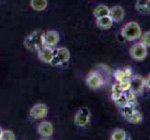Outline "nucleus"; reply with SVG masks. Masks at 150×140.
<instances>
[{
  "instance_id": "obj_1",
  "label": "nucleus",
  "mask_w": 150,
  "mask_h": 140,
  "mask_svg": "<svg viewBox=\"0 0 150 140\" xmlns=\"http://www.w3.org/2000/svg\"><path fill=\"white\" fill-rule=\"evenodd\" d=\"M142 30L140 25L135 22H130L125 24L121 29V36L128 41H132L140 38Z\"/></svg>"
},
{
  "instance_id": "obj_2",
  "label": "nucleus",
  "mask_w": 150,
  "mask_h": 140,
  "mask_svg": "<svg viewBox=\"0 0 150 140\" xmlns=\"http://www.w3.org/2000/svg\"><path fill=\"white\" fill-rule=\"evenodd\" d=\"M70 59V51L66 48L60 47V48L54 49V56L50 64L53 65H59L67 63Z\"/></svg>"
},
{
  "instance_id": "obj_3",
  "label": "nucleus",
  "mask_w": 150,
  "mask_h": 140,
  "mask_svg": "<svg viewBox=\"0 0 150 140\" xmlns=\"http://www.w3.org/2000/svg\"><path fill=\"white\" fill-rule=\"evenodd\" d=\"M91 111L88 107H84L76 112L75 116V124L79 127H85L90 123Z\"/></svg>"
},
{
  "instance_id": "obj_4",
  "label": "nucleus",
  "mask_w": 150,
  "mask_h": 140,
  "mask_svg": "<svg viewBox=\"0 0 150 140\" xmlns=\"http://www.w3.org/2000/svg\"><path fill=\"white\" fill-rule=\"evenodd\" d=\"M130 54L132 59L136 61H142L147 55V47L142 42L134 44L130 50Z\"/></svg>"
},
{
  "instance_id": "obj_5",
  "label": "nucleus",
  "mask_w": 150,
  "mask_h": 140,
  "mask_svg": "<svg viewBox=\"0 0 150 140\" xmlns=\"http://www.w3.org/2000/svg\"><path fill=\"white\" fill-rule=\"evenodd\" d=\"M60 40V36L55 30H49L42 36V43L44 46L53 48L58 44Z\"/></svg>"
},
{
  "instance_id": "obj_6",
  "label": "nucleus",
  "mask_w": 150,
  "mask_h": 140,
  "mask_svg": "<svg viewBox=\"0 0 150 140\" xmlns=\"http://www.w3.org/2000/svg\"><path fill=\"white\" fill-rule=\"evenodd\" d=\"M49 108L48 107L44 105V104H37L32 107V108L30 109V117L35 120H40L43 119L48 115Z\"/></svg>"
},
{
  "instance_id": "obj_7",
  "label": "nucleus",
  "mask_w": 150,
  "mask_h": 140,
  "mask_svg": "<svg viewBox=\"0 0 150 140\" xmlns=\"http://www.w3.org/2000/svg\"><path fill=\"white\" fill-rule=\"evenodd\" d=\"M38 59L45 64H50L54 56V49L48 46H42L38 50Z\"/></svg>"
},
{
  "instance_id": "obj_8",
  "label": "nucleus",
  "mask_w": 150,
  "mask_h": 140,
  "mask_svg": "<svg viewBox=\"0 0 150 140\" xmlns=\"http://www.w3.org/2000/svg\"><path fill=\"white\" fill-rule=\"evenodd\" d=\"M86 84L88 87L91 88L92 90L99 89V88L103 84V77L98 73H96V72H91V73H90L87 77Z\"/></svg>"
},
{
  "instance_id": "obj_9",
  "label": "nucleus",
  "mask_w": 150,
  "mask_h": 140,
  "mask_svg": "<svg viewBox=\"0 0 150 140\" xmlns=\"http://www.w3.org/2000/svg\"><path fill=\"white\" fill-rule=\"evenodd\" d=\"M144 86H146V80H144V79L142 76L135 75V76L132 77V79H131V90L135 93V95L141 93Z\"/></svg>"
},
{
  "instance_id": "obj_10",
  "label": "nucleus",
  "mask_w": 150,
  "mask_h": 140,
  "mask_svg": "<svg viewBox=\"0 0 150 140\" xmlns=\"http://www.w3.org/2000/svg\"><path fill=\"white\" fill-rule=\"evenodd\" d=\"M38 132L41 136L50 137L53 134V125L50 122H42L38 124Z\"/></svg>"
},
{
  "instance_id": "obj_11",
  "label": "nucleus",
  "mask_w": 150,
  "mask_h": 140,
  "mask_svg": "<svg viewBox=\"0 0 150 140\" xmlns=\"http://www.w3.org/2000/svg\"><path fill=\"white\" fill-rule=\"evenodd\" d=\"M109 16L112 18L113 22L120 23L125 16V11L121 6H114L109 9Z\"/></svg>"
},
{
  "instance_id": "obj_12",
  "label": "nucleus",
  "mask_w": 150,
  "mask_h": 140,
  "mask_svg": "<svg viewBox=\"0 0 150 140\" xmlns=\"http://www.w3.org/2000/svg\"><path fill=\"white\" fill-rule=\"evenodd\" d=\"M114 22L112 18L109 16V15H106V16H103L101 18H98L96 19V24L97 26L99 27L100 29L103 30H108L112 27Z\"/></svg>"
},
{
  "instance_id": "obj_13",
  "label": "nucleus",
  "mask_w": 150,
  "mask_h": 140,
  "mask_svg": "<svg viewBox=\"0 0 150 140\" xmlns=\"http://www.w3.org/2000/svg\"><path fill=\"white\" fill-rule=\"evenodd\" d=\"M135 8L138 12L141 14L150 13V0H137Z\"/></svg>"
},
{
  "instance_id": "obj_14",
  "label": "nucleus",
  "mask_w": 150,
  "mask_h": 140,
  "mask_svg": "<svg viewBox=\"0 0 150 140\" xmlns=\"http://www.w3.org/2000/svg\"><path fill=\"white\" fill-rule=\"evenodd\" d=\"M109 9H110L106 6H105V5H99V6H97L94 9L93 15L96 19L106 16V15H109Z\"/></svg>"
},
{
  "instance_id": "obj_15",
  "label": "nucleus",
  "mask_w": 150,
  "mask_h": 140,
  "mask_svg": "<svg viewBox=\"0 0 150 140\" xmlns=\"http://www.w3.org/2000/svg\"><path fill=\"white\" fill-rule=\"evenodd\" d=\"M30 5L34 10L37 11H42L48 6L47 0H31Z\"/></svg>"
},
{
  "instance_id": "obj_16",
  "label": "nucleus",
  "mask_w": 150,
  "mask_h": 140,
  "mask_svg": "<svg viewBox=\"0 0 150 140\" xmlns=\"http://www.w3.org/2000/svg\"><path fill=\"white\" fill-rule=\"evenodd\" d=\"M126 137H127V134L122 129H116L111 136V139L113 140H125Z\"/></svg>"
},
{
  "instance_id": "obj_17",
  "label": "nucleus",
  "mask_w": 150,
  "mask_h": 140,
  "mask_svg": "<svg viewBox=\"0 0 150 140\" xmlns=\"http://www.w3.org/2000/svg\"><path fill=\"white\" fill-rule=\"evenodd\" d=\"M142 120H143L142 114L137 110H133L131 117L129 118V121L132 123H139L140 122H142Z\"/></svg>"
},
{
  "instance_id": "obj_18",
  "label": "nucleus",
  "mask_w": 150,
  "mask_h": 140,
  "mask_svg": "<svg viewBox=\"0 0 150 140\" xmlns=\"http://www.w3.org/2000/svg\"><path fill=\"white\" fill-rule=\"evenodd\" d=\"M15 134L10 131V130H6L2 132L1 139L0 140H15Z\"/></svg>"
},
{
  "instance_id": "obj_19",
  "label": "nucleus",
  "mask_w": 150,
  "mask_h": 140,
  "mask_svg": "<svg viewBox=\"0 0 150 140\" xmlns=\"http://www.w3.org/2000/svg\"><path fill=\"white\" fill-rule=\"evenodd\" d=\"M140 38H141V42L144 45H146V47H150V31H147V32L141 35Z\"/></svg>"
},
{
  "instance_id": "obj_20",
  "label": "nucleus",
  "mask_w": 150,
  "mask_h": 140,
  "mask_svg": "<svg viewBox=\"0 0 150 140\" xmlns=\"http://www.w3.org/2000/svg\"><path fill=\"white\" fill-rule=\"evenodd\" d=\"M114 77L117 82H120L124 80H126V77H125V73H124V70L121 69H117V71H115L114 73Z\"/></svg>"
},
{
  "instance_id": "obj_21",
  "label": "nucleus",
  "mask_w": 150,
  "mask_h": 140,
  "mask_svg": "<svg viewBox=\"0 0 150 140\" xmlns=\"http://www.w3.org/2000/svg\"><path fill=\"white\" fill-rule=\"evenodd\" d=\"M118 83H120V86L121 88L122 92H126L128 90H131V80L126 79L120 82H118Z\"/></svg>"
},
{
  "instance_id": "obj_22",
  "label": "nucleus",
  "mask_w": 150,
  "mask_h": 140,
  "mask_svg": "<svg viewBox=\"0 0 150 140\" xmlns=\"http://www.w3.org/2000/svg\"><path fill=\"white\" fill-rule=\"evenodd\" d=\"M123 93H124V95H125L128 102H133L135 100V93H134L132 90H128L126 92H123Z\"/></svg>"
},
{
  "instance_id": "obj_23",
  "label": "nucleus",
  "mask_w": 150,
  "mask_h": 140,
  "mask_svg": "<svg viewBox=\"0 0 150 140\" xmlns=\"http://www.w3.org/2000/svg\"><path fill=\"white\" fill-rule=\"evenodd\" d=\"M124 73H125L126 79H129V80L132 79V71L131 69V67H126V68H124Z\"/></svg>"
},
{
  "instance_id": "obj_24",
  "label": "nucleus",
  "mask_w": 150,
  "mask_h": 140,
  "mask_svg": "<svg viewBox=\"0 0 150 140\" xmlns=\"http://www.w3.org/2000/svg\"><path fill=\"white\" fill-rule=\"evenodd\" d=\"M144 80H146V86L148 88V89H150V74L147 76V77Z\"/></svg>"
},
{
  "instance_id": "obj_25",
  "label": "nucleus",
  "mask_w": 150,
  "mask_h": 140,
  "mask_svg": "<svg viewBox=\"0 0 150 140\" xmlns=\"http://www.w3.org/2000/svg\"><path fill=\"white\" fill-rule=\"evenodd\" d=\"M2 132H3V129L0 127V139H1V136H2Z\"/></svg>"
}]
</instances>
